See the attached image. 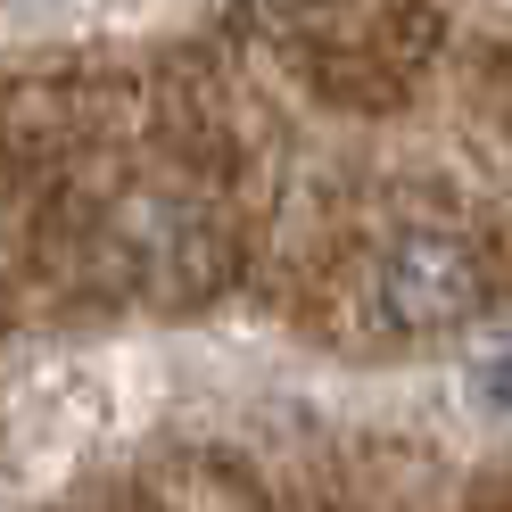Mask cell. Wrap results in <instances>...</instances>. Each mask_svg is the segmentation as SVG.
I'll return each instance as SVG.
<instances>
[{
    "mask_svg": "<svg viewBox=\"0 0 512 512\" xmlns=\"http://www.w3.org/2000/svg\"><path fill=\"white\" fill-rule=\"evenodd\" d=\"M471 405L479 413H512V347H488L471 364Z\"/></svg>",
    "mask_w": 512,
    "mask_h": 512,
    "instance_id": "obj_2",
    "label": "cell"
},
{
    "mask_svg": "<svg viewBox=\"0 0 512 512\" xmlns=\"http://www.w3.org/2000/svg\"><path fill=\"white\" fill-rule=\"evenodd\" d=\"M488 281H479V256L455 240V232H405L389 256H380V281H372V306L389 331H455L479 314Z\"/></svg>",
    "mask_w": 512,
    "mask_h": 512,
    "instance_id": "obj_1",
    "label": "cell"
}]
</instances>
